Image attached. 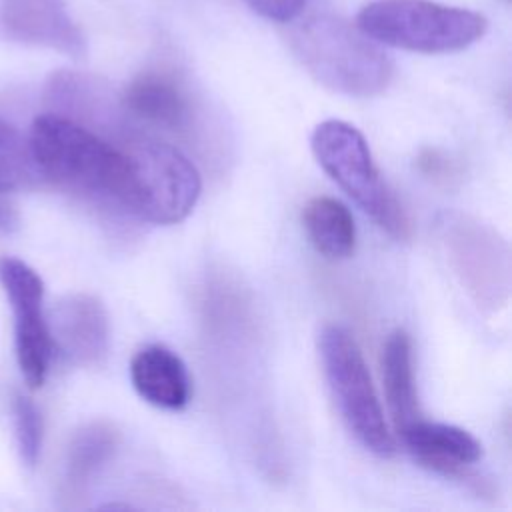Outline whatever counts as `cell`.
I'll return each mask as SVG.
<instances>
[{
    "label": "cell",
    "instance_id": "6da1fadb",
    "mask_svg": "<svg viewBox=\"0 0 512 512\" xmlns=\"http://www.w3.org/2000/svg\"><path fill=\"white\" fill-rule=\"evenodd\" d=\"M40 178L116 216H132V174L118 138H106L80 122L46 112L28 136Z\"/></svg>",
    "mask_w": 512,
    "mask_h": 512
},
{
    "label": "cell",
    "instance_id": "7a4b0ae2",
    "mask_svg": "<svg viewBox=\"0 0 512 512\" xmlns=\"http://www.w3.org/2000/svg\"><path fill=\"white\" fill-rule=\"evenodd\" d=\"M288 44L302 68L338 94L376 96L388 88L394 74L392 60L376 40L328 12L290 24Z\"/></svg>",
    "mask_w": 512,
    "mask_h": 512
},
{
    "label": "cell",
    "instance_id": "3957f363",
    "mask_svg": "<svg viewBox=\"0 0 512 512\" xmlns=\"http://www.w3.org/2000/svg\"><path fill=\"white\" fill-rule=\"evenodd\" d=\"M356 26L378 44L448 54L478 42L488 30V20L468 8L434 0H372L358 12Z\"/></svg>",
    "mask_w": 512,
    "mask_h": 512
},
{
    "label": "cell",
    "instance_id": "277c9868",
    "mask_svg": "<svg viewBox=\"0 0 512 512\" xmlns=\"http://www.w3.org/2000/svg\"><path fill=\"white\" fill-rule=\"evenodd\" d=\"M310 146L320 168L392 238L408 240L412 226L392 188L382 178L364 134L344 120L320 122Z\"/></svg>",
    "mask_w": 512,
    "mask_h": 512
},
{
    "label": "cell",
    "instance_id": "5b68a950",
    "mask_svg": "<svg viewBox=\"0 0 512 512\" xmlns=\"http://www.w3.org/2000/svg\"><path fill=\"white\" fill-rule=\"evenodd\" d=\"M118 138L132 174V216L150 224H178L196 206L202 178L172 144L126 128Z\"/></svg>",
    "mask_w": 512,
    "mask_h": 512
},
{
    "label": "cell",
    "instance_id": "8992f818",
    "mask_svg": "<svg viewBox=\"0 0 512 512\" xmlns=\"http://www.w3.org/2000/svg\"><path fill=\"white\" fill-rule=\"evenodd\" d=\"M318 352L324 378L346 428L372 454L380 458L394 456L396 440L388 430L368 366L354 336L338 324H326L318 334Z\"/></svg>",
    "mask_w": 512,
    "mask_h": 512
},
{
    "label": "cell",
    "instance_id": "52a82bcc",
    "mask_svg": "<svg viewBox=\"0 0 512 512\" xmlns=\"http://www.w3.org/2000/svg\"><path fill=\"white\" fill-rule=\"evenodd\" d=\"M440 236L448 262L472 300L488 312L510 296V248L488 224L460 212L440 216Z\"/></svg>",
    "mask_w": 512,
    "mask_h": 512
},
{
    "label": "cell",
    "instance_id": "ba28073f",
    "mask_svg": "<svg viewBox=\"0 0 512 512\" xmlns=\"http://www.w3.org/2000/svg\"><path fill=\"white\" fill-rule=\"evenodd\" d=\"M0 286L14 312V348L26 384L36 390L44 384L54 354L48 322L42 310L44 282L26 262L2 256Z\"/></svg>",
    "mask_w": 512,
    "mask_h": 512
},
{
    "label": "cell",
    "instance_id": "9c48e42d",
    "mask_svg": "<svg viewBox=\"0 0 512 512\" xmlns=\"http://www.w3.org/2000/svg\"><path fill=\"white\" fill-rule=\"evenodd\" d=\"M54 352L70 364L96 368L110 350L108 312L92 294H68L60 298L46 318Z\"/></svg>",
    "mask_w": 512,
    "mask_h": 512
},
{
    "label": "cell",
    "instance_id": "30bf717a",
    "mask_svg": "<svg viewBox=\"0 0 512 512\" xmlns=\"http://www.w3.org/2000/svg\"><path fill=\"white\" fill-rule=\"evenodd\" d=\"M400 438L422 468L482 488V480L472 472L482 460V444L468 430L420 418Z\"/></svg>",
    "mask_w": 512,
    "mask_h": 512
},
{
    "label": "cell",
    "instance_id": "8fae6325",
    "mask_svg": "<svg viewBox=\"0 0 512 512\" xmlns=\"http://www.w3.org/2000/svg\"><path fill=\"white\" fill-rule=\"evenodd\" d=\"M0 28L14 42L48 46L70 56L86 50L62 0H0Z\"/></svg>",
    "mask_w": 512,
    "mask_h": 512
},
{
    "label": "cell",
    "instance_id": "7c38bea8",
    "mask_svg": "<svg viewBox=\"0 0 512 512\" xmlns=\"http://www.w3.org/2000/svg\"><path fill=\"white\" fill-rule=\"evenodd\" d=\"M126 116L134 122L174 134L192 130L194 106L188 92L168 74L146 72L136 76L118 96Z\"/></svg>",
    "mask_w": 512,
    "mask_h": 512
},
{
    "label": "cell",
    "instance_id": "4fadbf2b",
    "mask_svg": "<svg viewBox=\"0 0 512 512\" xmlns=\"http://www.w3.org/2000/svg\"><path fill=\"white\" fill-rule=\"evenodd\" d=\"M134 390L148 404L164 410H182L190 402L192 382L182 358L162 344L140 348L130 362Z\"/></svg>",
    "mask_w": 512,
    "mask_h": 512
},
{
    "label": "cell",
    "instance_id": "5bb4252c",
    "mask_svg": "<svg viewBox=\"0 0 512 512\" xmlns=\"http://www.w3.org/2000/svg\"><path fill=\"white\" fill-rule=\"evenodd\" d=\"M382 380L392 424L398 434L422 418L412 368L410 336L396 328L388 334L382 348Z\"/></svg>",
    "mask_w": 512,
    "mask_h": 512
},
{
    "label": "cell",
    "instance_id": "9a60e30c",
    "mask_svg": "<svg viewBox=\"0 0 512 512\" xmlns=\"http://www.w3.org/2000/svg\"><path fill=\"white\" fill-rule=\"evenodd\" d=\"M120 444L118 428L108 420H92L70 438L64 460L66 496L82 494L92 478L112 460Z\"/></svg>",
    "mask_w": 512,
    "mask_h": 512
},
{
    "label": "cell",
    "instance_id": "2e32d148",
    "mask_svg": "<svg viewBox=\"0 0 512 512\" xmlns=\"http://www.w3.org/2000/svg\"><path fill=\"white\" fill-rule=\"evenodd\" d=\"M302 224L310 244L326 258H348L356 248V224L350 210L332 196H314L304 204Z\"/></svg>",
    "mask_w": 512,
    "mask_h": 512
},
{
    "label": "cell",
    "instance_id": "e0dca14e",
    "mask_svg": "<svg viewBox=\"0 0 512 512\" xmlns=\"http://www.w3.org/2000/svg\"><path fill=\"white\" fill-rule=\"evenodd\" d=\"M40 180L30 154L28 140L4 118H0V194Z\"/></svg>",
    "mask_w": 512,
    "mask_h": 512
},
{
    "label": "cell",
    "instance_id": "ac0fdd59",
    "mask_svg": "<svg viewBox=\"0 0 512 512\" xmlns=\"http://www.w3.org/2000/svg\"><path fill=\"white\" fill-rule=\"evenodd\" d=\"M12 412H14V434H16L20 458L28 468H34L42 452V438H44L42 414L38 406L24 394H14Z\"/></svg>",
    "mask_w": 512,
    "mask_h": 512
},
{
    "label": "cell",
    "instance_id": "d6986e66",
    "mask_svg": "<svg viewBox=\"0 0 512 512\" xmlns=\"http://www.w3.org/2000/svg\"><path fill=\"white\" fill-rule=\"evenodd\" d=\"M256 14L266 20L288 24L302 12L306 0H244Z\"/></svg>",
    "mask_w": 512,
    "mask_h": 512
},
{
    "label": "cell",
    "instance_id": "ffe728a7",
    "mask_svg": "<svg viewBox=\"0 0 512 512\" xmlns=\"http://www.w3.org/2000/svg\"><path fill=\"white\" fill-rule=\"evenodd\" d=\"M16 224H18L16 210L0 198V230H12L16 228Z\"/></svg>",
    "mask_w": 512,
    "mask_h": 512
}]
</instances>
